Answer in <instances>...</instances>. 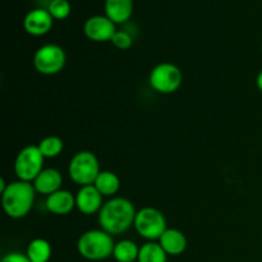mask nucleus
Masks as SVG:
<instances>
[{
    "label": "nucleus",
    "mask_w": 262,
    "mask_h": 262,
    "mask_svg": "<svg viewBox=\"0 0 262 262\" xmlns=\"http://www.w3.org/2000/svg\"><path fill=\"white\" fill-rule=\"evenodd\" d=\"M110 42L119 50H128L132 48L133 45V37L128 31L124 30H117L115 35L113 36Z\"/></svg>",
    "instance_id": "obj_22"
},
{
    "label": "nucleus",
    "mask_w": 262,
    "mask_h": 262,
    "mask_svg": "<svg viewBox=\"0 0 262 262\" xmlns=\"http://www.w3.org/2000/svg\"><path fill=\"white\" fill-rule=\"evenodd\" d=\"M45 206L51 214L64 216L76 209V196L67 189H59L55 193L46 197Z\"/></svg>",
    "instance_id": "obj_12"
},
{
    "label": "nucleus",
    "mask_w": 262,
    "mask_h": 262,
    "mask_svg": "<svg viewBox=\"0 0 262 262\" xmlns=\"http://www.w3.org/2000/svg\"><path fill=\"white\" fill-rule=\"evenodd\" d=\"M33 187L36 189V193L43 194V196H50L55 193L56 191L61 189L63 184V176L58 169L46 168L37 176V178L32 182Z\"/></svg>",
    "instance_id": "obj_13"
},
{
    "label": "nucleus",
    "mask_w": 262,
    "mask_h": 262,
    "mask_svg": "<svg viewBox=\"0 0 262 262\" xmlns=\"http://www.w3.org/2000/svg\"><path fill=\"white\" fill-rule=\"evenodd\" d=\"M158 242L168 256H179L187 250L186 234L176 228H168Z\"/></svg>",
    "instance_id": "obj_14"
},
{
    "label": "nucleus",
    "mask_w": 262,
    "mask_h": 262,
    "mask_svg": "<svg viewBox=\"0 0 262 262\" xmlns=\"http://www.w3.org/2000/svg\"><path fill=\"white\" fill-rule=\"evenodd\" d=\"M38 148L45 159H54L63 152L64 142L58 136H48L38 142Z\"/></svg>",
    "instance_id": "obj_20"
},
{
    "label": "nucleus",
    "mask_w": 262,
    "mask_h": 262,
    "mask_svg": "<svg viewBox=\"0 0 262 262\" xmlns=\"http://www.w3.org/2000/svg\"><path fill=\"white\" fill-rule=\"evenodd\" d=\"M94 186L104 197H114L120 189V179L114 171L101 170Z\"/></svg>",
    "instance_id": "obj_16"
},
{
    "label": "nucleus",
    "mask_w": 262,
    "mask_h": 262,
    "mask_svg": "<svg viewBox=\"0 0 262 262\" xmlns=\"http://www.w3.org/2000/svg\"><path fill=\"white\" fill-rule=\"evenodd\" d=\"M136 214L137 210L132 201L125 197H112L102 205L97 214V222L100 229L110 235H120L133 227Z\"/></svg>",
    "instance_id": "obj_1"
},
{
    "label": "nucleus",
    "mask_w": 262,
    "mask_h": 262,
    "mask_svg": "<svg viewBox=\"0 0 262 262\" xmlns=\"http://www.w3.org/2000/svg\"><path fill=\"white\" fill-rule=\"evenodd\" d=\"M100 171L99 159L91 151H78L69 161V178L79 187L94 184Z\"/></svg>",
    "instance_id": "obj_4"
},
{
    "label": "nucleus",
    "mask_w": 262,
    "mask_h": 262,
    "mask_svg": "<svg viewBox=\"0 0 262 262\" xmlns=\"http://www.w3.org/2000/svg\"><path fill=\"white\" fill-rule=\"evenodd\" d=\"M115 242L113 235L102 229L84 232L77 241V251L89 261H102L113 256Z\"/></svg>",
    "instance_id": "obj_3"
},
{
    "label": "nucleus",
    "mask_w": 262,
    "mask_h": 262,
    "mask_svg": "<svg viewBox=\"0 0 262 262\" xmlns=\"http://www.w3.org/2000/svg\"><path fill=\"white\" fill-rule=\"evenodd\" d=\"M133 7V0H105V15L115 25H122L132 17Z\"/></svg>",
    "instance_id": "obj_15"
},
{
    "label": "nucleus",
    "mask_w": 262,
    "mask_h": 262,
    "mask_svg": "<svg viewBox=\"0 0 262 262\" xmlns=\"http://www.w3.org/2000/svg\"><path fill=\"white\" fill-rule=\"evenodd\" d=\"M67 63L66 51L56 43H45L36 50L33 55V67L43 76L60 73Z\"/></svg>",
    "instance_id": "obj_7"
},
{
    "label": "nucleus",
    "mask_w": 262,
    "mask_h": 262,
    "mask_svg": "<svg viewBox=\"0 0 262 262\" xmlns=\"http://www.w3.org/2000/svg\"><path fill=\"white\" fill-rule=\"evenodd\" d=\"M256 86H257V89L262 92V71L257 74V77H256Z\"/></svg>",
    "instance_id": "obj_24"
},
{
    "label": "nucleus",
    "mask_w": 262,
    "mask_h": 262,
    "mask_svg": "<svg viewBox=\"0 0 262 262\" xmlns=\"http://www.w3.org/2000/svg\"><path fill=\"white\" fill-rule=\"evenodd\" d=\"M140 247L130 239H122L115 243L113 257L117 262H137Z\"/></svg>",
    "instance_id": "obj_18"
},
{
    "label": "nucleus",
    "mask_w": 262,
    "mask_h": 262,
    "mask_svg": "<svg viewBox=\"0 0 262 262\" xmlns=\"http://www.w3.org/2000/svg\"><path fill=\"white\" fill-rule=\"evenodd\" d=\"M0 262H31L26 253L20 252H9L3 256Z\"/></svg>",
    "instance_id": "obj_23"
},
{
    "label": "nucleus",
    "mask_w": 262,
    "mask_h": 262,
    "mask_svg": "<svg viewBox=\"0 0 262 262\" xmlns=\"http://www.w3.org/2000/svg\"><path fill=\"white\" fill-rule=\"evenodd\" d=\"M48 10L54 19L63 20L71 15L72 7L68 0H51L48 5Z\"/></svg>",
    "instance_id": "obj_21"
},
{
    "label": "nucleus",
    "mask_w": 262,
    "mask_h": 262,
    "mask_svg": "<svg viewBox=\"0 0 262 262\" xmlns=\"http://www.w3.org/2000/svg\"><path fill=\"white\" fill-rule=\"evenodd\" d=\"M183 82V73L178 66L169 61L154 67L148 76V83L156 92L163 95L178 91Z\"/></svg>",
    "instance_id": "obj_6"
},
{
    "label": "nucleus",
    "mask_w": 262,
    "mask_h": 262,
    "mask_svg": "<svg viewBox=\"0 0 262 262\" xmlns=\"http://www.w3.org/2000/svg\"><path fill=\"white\" fill-rule=\"evenodd\" d=\"M133 227L137 234L147 242H158L164 232L168 229L163 212L150 206L138 210Z\"/></svg>",
    "instance_id": "obj_5"
},
{
    "label": "nucleus",
    "mask_w": 262,
    "mask_h": 262,
    "mask_svg": "<svg viewBox=\"0 0 262 262\" xmlns=\"http://www.w3.org/2000/svg\"><path fill=\"white\" fill-rule=\"evenodd\" d=\"M261 51H262V45H261Z\"/></svg>",
    "instance_id": "obj_25"
},
{
    "label": "nucleus",
    "mask_w": 262,
    "mask_h": 262,
    "mask_svg": "<svg viewBox=\"0 0 262 262\" xmlns=\"http://www.w3.org/2000/svg\"><path fill=\"white\" fill-rule=\"evenodd\" d=\"M26 255L31 262H49L53 255V248L43 238H35L28 243Z\"/></svg>",
    "instance_id": "obj_17"
},
{
    "label": "nucleus",
    "mask_w": 262,
    "mask_h": 262,
    "mask_svg": "<svg viewBox=\"0 0 262 262\" xmlns=\"http://www.w3.org/2000/svg\"><path fill=\"white\" fill-rule=\"evenodd\" d=\"M168 255L159 242H146L140 247L137 262H166Z\"/></svg>",
    "instance_id": "obj_19"
},
{
    "label": "nucleus",
    "mask_w": 262,
    "mask_h": 262,
    "mask_svg": "<svg viewBox=\"0 0 262 262\" xmlns=\"http://www.w3.org/2000/svg\"><path fill=\"white\" fill-rule=\"evenodd\" d=\"M104 205V196L94 184L83 186L76 193V209L83 215L99 214Z\"/></svg>",
    "instance_id": "obj_10"
},
{
    "label": "nucleus",
    "mask_w": 262,
    "mask_h": 262,
    "mask_svg": "<svg viewBox=\"0 0 262 262\" xmlns=\"http://www.w3.org/2000/svg\"><path fill=\"white\" fill-rule=\"evenodd\" d=\"M2 194V206L5 214L12 219L27 216L33 207L36 189L30 182L17 179L10 182Z\"/></svg>",
    "instance_id": "obj_2"
},
{
    "label": "nucleus",
    "mask_w": 262,
    "mask_h": 262,
    "mask_svg": "<svg viewBox=\"0 0 262 262\" xmlns=\"http://www.w3.org/2000/svg\"><path fill=\"white\" fill-rule=\"evenodd\" d=\"M45 158L41 154L38 146L30 145L18 152L14 160V173L19 181L32 183L38 174L43 170Z\"/></svg>",
    "instance_id": "obj_8"
},
{
    "label": "nucleus",
    "mask_w": 262,
    "mask_h": 262,
    "mask_svg": "<svg viewBox=\"0 0 262 262\" xmlns=\"http://www.w3.org/2000/svg\"><path fill=\"white\" fill-rule=\"evenodd\" d=\"M54 18L48 9L36 8L30 10L23 19L25 31L31 36H43L53 28Z\"/></svg>",
    "instance_id": "obj_11"
},
{
    "label": "nucleus",
    "mask_w": 262,
    "mask_h": 262,
    "mask_svg": "<svg viewBox=\"0 0 262 262\" xmlns=\"http://www.w3.org/2000/svg\"><path fill=\"white\" fill-rule=\"evenodd\" d=\"M83 32L89 40L94 42H107L112 41L117 32L115 23L106 15H92L84 22Z\"/></svg>",
    "instance_id": "obj_9"
}]
</instances>
